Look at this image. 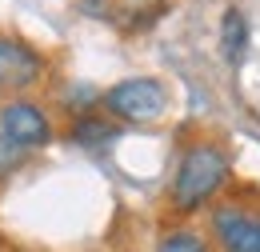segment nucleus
Wrapping results in <instances>:
<instances>
[{
	"label": "nucleus",
	"mask_w": 260,
	"mask_h": 252,
	"mask_svg": "<svg viewBox=\"0 0 260 252\" xmlns=\"http://www.w3.org/2000/svg\"><path fill=\"white\" fill-rule=\"evenodd\" d=\"M228 176H232V164H228L224 148L212 144V140H196L184 148V156L176 164L168 200L180 216H192L208 200H216V192L228 184Z\"/></svg>",
	"instance_id": "obj_1"
},
{
	"label": "nucleus",
	"mask_w": 260,
	"mask_h": 252,
	"mask_svg": "<svg viewBox=\"0 0 260 252\" xmlns=\"http://www.w3.org/2000/svg\"><path fill=\"white\" fill-rule=\"evenodd\" d=\"M112 120H128V124H148V120H160L164 108H168V92L156 76H128L120 84H112L104 100H100Z\"/></svg>",
	"instance_id": "obj_2"
},
{
	"label": "nucleus",
	"mask_w": 260,
	"mask_h": 252,
	"mask_svg": "<svg viewBox=\"0 0 260 252\" xmlns=\"http://www.w3.org/2000/svg\"><path fill=\"white\" fill-rule=\"evenodd\" d=\"M0 136H8L12 144H20L24 152H36V148L52 144L48 112L36 100H4L0 104Z\"/></svg>",
	"instance_id": "obj_3"
},
{
	"label": "nucleus",
	"mask_w": 260,
	"mask_h": 252,
	"mask_svg": "<svg viewBox=\"0 0 260 252\" xmlns=\"http://www.w3.org/2000/svg\"><path fill=\"white\" fill-rule=\"evenodd\" d=\"M40 76H44V56L24 40L0 32V92H24L40 84Z\"/></svg>",
	"instance_id": "obj_4"
},
{
	"label": "nucleus",
	"mask_w": 260,
	"mask_h": 252,
	"mask_svg": "<svg viewBox=\"0 0 260 252\" xmlns=\"http://www.w3.org/2000/svg\"><path fill=\"white\" fill-rule=\"evenodd\" d=\"M212 236L220 252H260V216L236 204H220L212 208Z\"/></svg>",
	"instance_id": "obj_5"
},
{
	"label": "nucleus",
	"mask_w": 260,
	"mask_h": 252,
	"mask_svg": "<svg viewBox=\"0 0 260 252\" xmlns=\"http://www.w3.org/2000/svg\"><path fill=\"white\" fill-rule=\"evenodd\" d=\"M116 136H120V128L108 116H92V112L76 116L72 128H68V144H76V148H108Z\"/></svg>",
	"instance_id": "obj_6"
},
{
	"label": "nucleus",
	"mask_w": 260,
	"mask_h": 252,
	"mask_svg": "<svg viewBox=\"0 0 260 252\" xmlns=\"http://www.w3.org/2000/svg\"><path fill=\"white\" fill-rule=\"evenodd\" d=\"M244 48H248V16L232 4V8H224V16H220V52H224V60L232 68H240Z\"/></svg>",
	"instance_id": "obj_7"
},
{
	"label": "nucleus",
	"mask_w": 260,
	"mask_h": 252,
	"mask_svg": "<svg viewBox=\"0 0 260 252\" xmlns=\"http://www.w3.org/2000/svg\"><path fill=\"white\" fill-rule=\"evenodd\" d=\"M156 252H212V248H208V240H204L200 232H192V228H172V232L160 236Z\"/></svg>",
	"instance_id": "obj_8"
},
{
	"label": "nucleus",
	"mask_w": 260,
	"mask_h": 252,
	"mask_svg": "<svg viewBox=\"0 0 260 252\" xmlns=\"http://www.w3.org/2000/svg\"><path fill=\"white\" fill-rule=\"evenodd\" d=\"M24 160H28V152H24L20 144H12L8 136H0V180H8Z\"/></svg>",
	"instance_id": "obj_9"
}]
</instances>
